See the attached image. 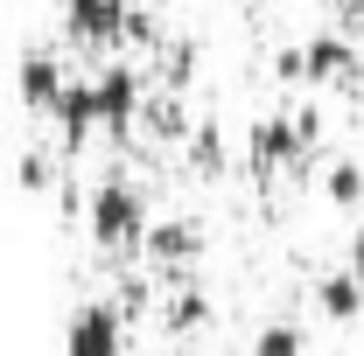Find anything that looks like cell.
Masks as SVG:
<instances>
[{
    "instance_id": "1",
    "label": "cell",
    "mask_w": 364,
    "mask_h": 356,
    "mask_svg": "<svg viewBox=\"0 0 364 356\" xmlns=\"http://www.w3.org/2000/svg\"><path fill=\"white\" fill-rule=\"evenodd\" d=\"M56 133L63 147H85L91 133H127L140 119V70L134 63H105L98 77H77V84L56 98Z\"/></svg>"
},
{
    "instance_id": "2",
    "label": "cell",
    "mask_w": 364,
    "mask_h": 356,
    "mask_svg": "<svg viewBox=\"0 0 364 356\" xmlns=\"http://www.w3.org/2000/svg\"><path fill=\"white\" fill-rule=\"evenodd\" d=\"M85 223H91V238H98V252H140L147 245V189H134L127 175H105L98 189H91V203H85Z\"/></svg>"
},
{
    "instance_id": "3",
    "label": "cell",
    "mask_w": 364,
    "mask_h": 356,
    "mask_svg": "<svg viewBox=\"0 0 364 356\" xmlns=\"http://www.w3.org/2000/svg\"><path fill=\"white\" fill-rule=\"evenodd\" d=\"M63 35L77 49H112L134 35V7L127 0H63Z\"/></svg>"
},
{
    "instance_id": "4",
    "label": "cell",
    "mask_w": 364,
    "mask_h": 356,
    "mask_svg": "<svg viewBox=\"0 0 364 356\" xmlns=\"http://www.w3.org/2000/svg\"><path fill=\"white\" fill-rule=\"evenodd\" d=\"M63 356H127V321L112 301H91V308L70 314L63 328Z\"/></svg>"
},
{
    "instance_id": "5",
    "label": "cell",
    "mask_w": 364,
    "mask_h": 356,
    "mask_svg": "<svg viewBox=\"0 0 364 356\" xmlns=\"http://www.w3.org/2000/svg\"><path fill=\"white\" fill-rule=\"evenodd\" d=\"M280 77H309V84H350L358 77V49L343 35H322L309 49H287L280 56Z\"/></svg>"
},
{
    "instance_id": "6",
    "label": "cell",
    "mask_w": 364,
    "mask_h": 356,
    "mask_svg": "<svg viewBox=\"0 0 364 356\" xmlns=\"http://www.w3.org/2000/svg\"><path fill=\"white\" fill-rule=\"evenodd\" d=\"M309 133H316V119H259L252 140H245V154H252V168H259V175H280V168H294V161H301Z\"/></svg>"
},
{
    "instance_id": "7",
    "label": "cell",
    "mask_w": 364,
    "mask_h": 356,
    "mask_svg": "<svg viewBox=\"0 0 364 356\" xmlns=\"http://www.w3.org/2000/svg\"><path fill=\"white\" fill-rule=\"evenodd\" d=\"M147 266L154 272H182V266H196L203 259V223H189V217H168V223H154L147 230Z\"/></svg>"
},
{
    "instance_id": "8",
    "label": "cell",
    "mask_w": 364,
    "mask_h": 356,
    "mask_svg": "<svg viewBox=\"0 0 364 356\" xmlns=\"http://www.w3.org/2000/svg\"><path fill=\"white\" fill-rule=\"evenodd\" d=\"M63 91H70V77H63L49 56H28V63H21V105H28V112H43V119H49Z\"/></svg>"
},
{
    "instance_id": "9",
    "label": "cell",
    "mask_w": 364,
    "mask_h": 356,
    "mask_svg": "<svg viewBox=\"0 0 364 356\" xmlns=\"http://www.w3.org/2000/svg\"><path fill=\"white\" fill-rule=\"evenodd\" d=\"M316 308L329 314V321H364V287H358V272L343 266V272H329L316 287Z\"/></svg>"
},
{
    "instance_id": "10",
    "label": "cell",
    "mask_w": 364,
    "mask_h": 356,
    "mask_svg": "<svg viewBox=\"0 0 364 356\" xmlns=\"http://www.w3.org/2000/svg\"><path fill=\"white\" fill-rule=\"evenodd\" d=\"M252 356H309V335H301L294 321H267V328L252 335Z\"/></svg>"
},
{
    "instance_id": "11",
    "label": "cell",
    "mask_w": 364,
    "mask_h": 356,
    "mask_svg": "<svg viewBox=\"0 0 364 356\" xmlns=\"http://www.w3.org/2000/svg\"><path fill=\"white\" fill-rule=\"evenodd\" d=\"M322 196H329L336 210H350V203H364V168H358V161H336V168L322 175Z\"/></svg>"
},
{
    "instance_id": "12",
    "label": "cell",
    "mask_w": 364,
    "mask_h": 356,
    "mask_svg": "<svg viewBox=\"0 0 364 356\" xmlns=\"http://www.w3.org/2000/svg\"><path fill=\"white\" fill-rule=\"evenodd\" d=\"M203 321H210L203 294H196V287H176V294H168V328H203Z\"/></svg>"
},
{
    "instance_id": "13",
    "label": "cell",
    "mask_w": 364,
    "mask_h": 356,
    "mask_svg": "<svg viewBox=\"0 0 364 356\" xmlns=\"http://www.w3.org/2000/svg\"><path fill=\"white\" fill-rule=\"evenodd\" d=\"M350 272H358V287H364V238L350 245Z\"/></svg>"
},
{
    "instance_id": "14",
    "label": "cell",
    "mask_w": 364,
    "mask_h": 356,
    "mask_svg": "<svg viewBox=\"0 0 364 356\" xmlns=\"http://www.w3.org/2000/svg\"><path fill=\"white\" fill-rule=\"evenodd\" d=\"M350 7H364V0H350Z\"/></svg>"
}]
</instances>
